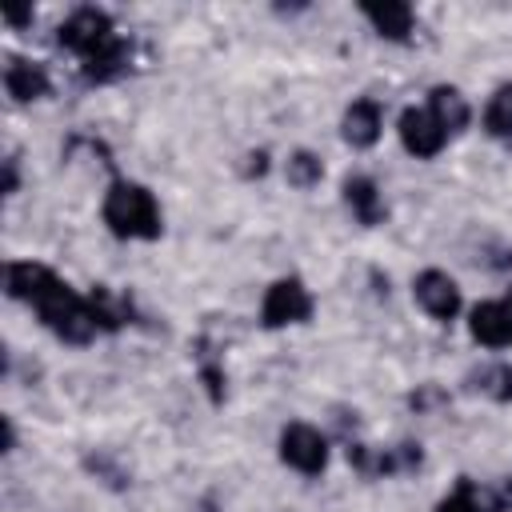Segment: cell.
Segmentation results:
<instances>
[{"mask_svg":"<svg viewBox=\"0 0 512 512\" xmlns=\"http://www.w3.org/2000/svg\"><path fill=\"white\" fill-rule=\"evenodd\" d=\"M468 328H472V336H476L480 344H488V348H504V344H512V296L476 304Z\"/></svg>","mask_w":512,"mask_h":512,"instance_id":"obj_8","label":"cell"},{"mask_svg":"<svg viewBox=\"0 0 512 512\" xmlns=\"http://www.w3.org/2000/svg\"><path fill=\"white\" fill-rule=\"evenodd\" d=\"M4 84L16 100H40L48 96V76L40 64H28V60H12L8 72H4Z\"/></svg>","mask_w":512,"mask_h":512,"instance_id":"obj_11","label":"cell"},{"mask_svg":"<svg viewBox=\"0 0 512 512\" xmlns=\"http://www.w3.org/2000/svg\"><path fill=\"white\" fill-rule=\"evenodd\" d=\"M280 456H284L288 468H296L304 476H316L328 460V444L312 424H288L280 432Z\"/></svg>","mask_w":512,"mask_h":512,"instance_id":"obj_3","label":"cell"},{"mask_svg":"<svg viewBox=\"0 0 512 512\" xmlns=\"http://www.w3.org/2000/svg\"><path fill=\"white\" fill-rule=\"evenodd\" d=\"M428 112L436 116V124L444 128V132H456V128H464L468 124V104H464V96L456 92V88H432V96H428Z\"/></svg>","mask_w":512,"mask_h":512,"instance_id":"obj_13","label":"cell"},{"mask_svg":"<svg viewBox=\"0 0 512 512\" xmlns=\"http://www.w3.org/2000/svg\"><path fill=\"white\" fill-rule=\"evenodd\" d=\"M124 60H128V48H124L120 40H108L100 52H92V56L84 60V76H88V80H112V76L124 68Z\"/></svg>","mask_w":512,"mask_h":512,"instance_id":"obj_14","label":"cell"},{"mask_svg":"<svg viewBox=\"0 0 512 512\" xmlns=\"http://www.w3.org/2000/svg\"><path fill=\"white\" fill-rule=\"evenodd\" d=\"M4 16H8V24H24V20L32 16V12H24V8H8Z\"/></svg>","mask_w":512,"mask_h":512,"instance_id":"obj_19","label":"cell"},{"mask_svg":"<svg viewBox=\"0 0 512 512\" xmlns=\"http://www.w3.org/2000/svg\"><path fill=\"white\" fill-rule=\"evenodd\" d=\"M284 172H288V184H296V188H312L324 176V168H320V160L312 152H292L288 164H284Z\"/></svg>","mask_w":512,"mask_h":512,"instance_id":"obj_16","label":"cell"},{"mask_svg":"<svg viewBox=\"0 0 512 512\" xmlns=\"http://www.w3.org/2000/svg\"><path fill=\"white\" fill-rule=\"evenodd\" d=\"M344 200H348V208H352V216H356L360 224H376V220L384 216L380 192H376V184H372L368 176H352V180L344 184Z\"/></svg>","mask_w":512,"mask_h":512,"instance_id":"obj_12","label":"cell"},{"mask_svg":"<svg viewBox=\"0 0 512 512\" xmlns=\"http://www.w3.org/2000/svg\"><path fill=\"white\" fill-rule=\"evenodd\" d=\"M476 380H480V384H476L480 392H488V396H496V400H512V368H508V364L480 368Z\"/></svg>","mask_w":512,"mask_h":512,"instance_id":"obj_17","label":"cell"},{"mask_svg":"<svg viewBox=\"0 0 512 512\" xmlns=\"http://www.w3.org/2000/svg\"><path fill=\"white\" fill-rule=\"evenodd\" d=\"M104 224L124 240H152L160 236V208L148 188L120 180L104 200Z\"/></svg>","mask_w":512,"mask_h":512,"instance_id":"obj_2","label":"cell"},{"mask_svg":"<svg viewBox=\"0 0 512 512\" xmlns=\"http://www.w3.org/2000/svg\"><path fill=\"white\" fill-rule=\"evenodd\" d=\"M436 512H480V504H476L472 488H468V484H460L448 500H440V508H436Z\"/></svg>","mask_w":512,"mask_h":512,"instance_id":"obj_18","label":"cell"},{"mask_svg":"<svg viewBox=\"0 0 512 512\" xmlns=\"http://www.w3.org/2000/svg\"><path fill=\"white\" fill-rule=\"evenodd\" d=\"M412 292H416L420 308L428 316H436V320H452L460 312V288H456V280L448 272H436V268L420 272L416 284H412Z\"/></svg>","mask_w":512,"mask_h":512,"instance_id":"obj_6","label":"cell"},{"mask_svg":"<svg viewBox=\"0 0 512 512\" xmlns=\"http://www.w3.org/2000/svg\"><path fill=\"white\" fill-rule=\"evenodd\" d=\"M484 128L492 132V136H512V88H500L492 100H488V108H484Z\"/></svg>","mask_w":512,"mask_h":512,"instance_id":"obj_15","label":"cell"},{"mask_svg":"<svg viewBox=\"0 0 512 512\" xmlns=\"http://www.w3.org/2000/svg\"><path fill=\"white\" fill-rule=\"evenodd\" d=\"M364 16L376 24L380 36L388 40H404L412 32V8L408 4H396V0H384V4H364Z\"/></svg>","mask_w":512,"mask_h":512,"instance_id":"obj_10","label":"cell"},{"mask_svg":"<svg viewBox=\"0 0 512 512\" xmlns=\"http://www.w3.org/2000/svg\"><path fill=\"white\" fill-rule=\"evenodd\" d=\"M380 124H384V116H380L376 100H352L344 112V140L352 148H368V144H376Z\"/></svg>","mask_w":512,"mask_h":512,"instance_id":"obj_9","label":"cell"},{"mask_svg":"<svg viewBox=\"0 0 512 512\" xmlns=\"http://www.w3.org/2000/svg\"><path fill=\"white\" fill-rule=\"evenodd\" d=\"M108 40H116V36H112V20H108L104 12H96V8H80V12H72V16L60 24V44L72 48V52H80L84 60H88L92 52H100Z\"/></svg>","mask_w":512,"mask_h":512,"instance_id":"obj_4","label":"cell"},{"mask_svg":"<svg viewBox=\"0 0 512 512\" xmlns=\"http://www.w3.org/2000/svg\"><path fill=\"white\" fill-rule=\"evenodd\" d=\"M8 292H12L16 300H28V304L40 312V320H44L60 340H68V344H84V340H92L96 328H100L92 304L80 300L68 284H60V280H56L48 268H40V264H12V268H8Z\"/></svg>","mask_w":512,"mask_h":512,"instance_id":"obj_1","label":"cell"},{"mask_svg":"<svg viewBox=\"0 0 512 512\" xmlns=\"http://www.w3.org/2000/svg\"><path fill=\"white\" fill-rule=\"evenodd\" d=\"M308 312H312V296H308V288L300 280H276L268 288V296H264V308H260L268 328L300 324V320H308Z\"/></svg>","mask_w":512,"mask_h":512,"instance_id":"obj_5","label":"cell"},{"mask_svg":"<svg viewBox=\"0 0 512 512\" xmlns=\"http://www.w3.org/2000/svg\"><path fill=\"white\" fill-rule=\"evenodd\" d=\"M400 140H404V148H408L412 156L428 160V156H436V152L444 148L448 132L436 124V116H432L428 108H408V112L400 116Z\"/></svg>","mask_w":512,"mask_h":512,"instance_id":"obj_7","label":"cell"}]
</instances>
